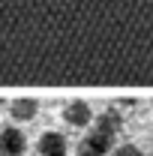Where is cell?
I'll use <instances>...</instances> for the list:
<instances>
[{"mask_svg":"<svg viewBox=\"0 0 153 156\" xmlns=\"http://www.w3.org/2000/svg\"><path fill=\"white\" fill-rule=\"evenodd\" d=\"M0 78L153 81V0H0Z\"/></svg>","mask_w":153,"mask_h":156,"instance_id":"cell-1","label":"cell"},{"mask_svg":"<svg viewBox=\"0 0 153 156\" xmlns=\"http://www.w3.org/2000/svg\"><path fill=\"white\" fill-rule=\"evenodd\" d=\"M114 147V138L102 135L99 129H90L87 135L78 141V156H108Z\"/></svg>","mask_w":153,"mask_h":156,"instance_id":"cell-2","label":"cell"},{"mask_svg":"<svg viewBox=\"0 0 153 156\" xmlns=\"http://www.w3.org/2000/svg\"><path fill=\"white\" fill-rule=\"evenodd\" d=\"M63 120H66L69 126H75V129H84V126L93 123V108H90L84 99H69V102L63 105Z\"/></svg>","mask_w":153,"mask_h":156,"instance_id":"cell-3","label":"cell"},{"mask_svg":"<svg viewBox=\"0 0 153 156\" xmlns=\"http://www.w3.org/2000/svg\"><path fill=\"white\" fill-rule=\"evenodd\" d=\"M24 150H27V138L21 129L15 126L0 129V156H24Z\"/></svg>","mask_w":153,"mask_h":156,"instance_id":"cell-4","label":"cell"},{"mask_svg":"<svg viewBox=\"0 0 153 156\" xmlns=\"http://www.w3.org/2000/svg\"><path fill=\"white\" fill-rule=\"evenodd\" d=\"M93 129H99L102 135H108V138H117L120 129H123V114H120L117 108H105V111H99Z\"/></svg>","mask_w":153,"mask_h":156,"instance_id":"cell-5","label":"cell"},{"mask_svg":"<svg viewBox=\"0 0 153 156\" xmlns=\"http://www.w3.org/2000/svg\"><path fill=\"white\" fill-rule=\"evenodd\" d=\"M36 150L39 156H66L69 153V144L60 132H45V135L36 141Z\"/></svg>","mask_w":153,"mask_h":156,"instance_id":"cell-6","label":"cell"},{"mask_svg":"<svg viewBox=\"0 0 153 156\" xmlns=\"http://www.w3.org/2000/svg\"><path fill=\"white\" fill-rule=\"evenodd\" d=\"M39 111V102L33 96H18L9 102V114L15 117V120H21V123H27V120H33Z\"/></svg>","mask_w":153,"mask_h":156,"instance_id":"cell-7","label":"cell"},{"mask_svg":"<svg viewBox=\"0 0 153 156\" xmlns=\"http://www.w3.org/2000/svg\"><path fill=\"white\" fill-rule=\"evenodd\" d=\"M111 156H144L135 144H120V147H114L111 150Z\"/></svg>","mask_w":153,"mask_h":156,"instance_id":"cell-8","label":"cell"},{"mask_svg":"<svg viewBox=\"0 0 153 156\" xmlns=\"http://www.w3.org/2000/svg\"><path fill=\"white\" fill-rule=\"evenodd\" d=\"M0 105H3V96H0Z\"/></svg>","mask_w":153,"mask_h":156,"instance_id":"cell-9","label":"cell"}]
</instances>
